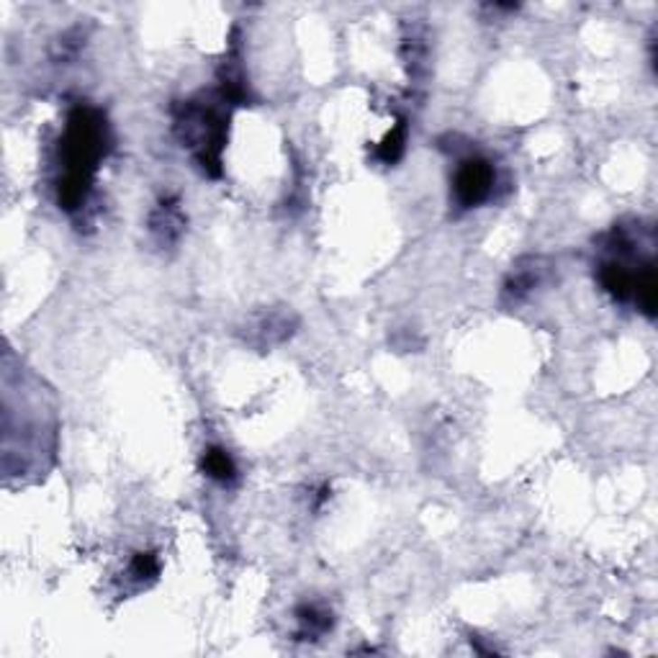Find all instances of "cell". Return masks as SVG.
Segmentation results:
<instances>
[{
  "mask_svg": "<svg viewBox=\"0 0 658 658\" xmlns=\"http://www.w3.org/2000/svg\"><path fill=\"white\" fill-rule=\"evenodd\" d=\"M111 147L108 121L93 106H75L70 111L65 132L60 139V165L62 175L57 181V203L68 214L80 211L90 196L93 178Z\"/></svg>",
  "mask_w": 658,
  "mask_h": 658,
  "instance_id": "obj_1",
  "label": "cell"
},
{
  "mask_svg": "<svg viewBox=\"0 0 658 658\" xmlns=\"http://www.w3.org/2000/svg\"><path fill=\"white\" fill-rule=\"evenodd\" d=\"M175 132L188 147L206 175L221 172V150L227 144V114L219 106L203 101H186L175 108Z\"/></svg>",
  "mask_w": 658,
  "mask_h": 658,
  "instance_id": "obj_2",
  "label": "cell"
},
{
  "mask_svg": "<svg viewBox=\"0 0 658 658\" xmlns=\"http://www.w3.org/2000/svg\"><path fill=\"white\" fill-rule=\"evenodd\" d=\"M496 183V170L487 157L471 154L458 162L453 172V201L460 209H476L484 201H489Z\"/></svg>",
  "mask_w": 658,
  "mask_h": 658,
  "instance_id": "obj_3",
  "label": "cell"
},
{
  "mask_svg": "<svg viewBox=\"0 0 658 658\" xmlns=\"http://www.w3.org/2000/svg\"><path fill=\"white\" fill-rule=\"evenodd\" d=\"M150 227H153V235L157 236L160 245H172L183 232V227H186V217L181 211L178 199L170 196V199H162L157 203L153 219H150Z\"/></svg>",
  "mask_w": 658,
  "mask_h": 658,
  "instance_id": "obj_4",
  "label": "cell"
},
{
  "mask_svg": "<svg viewBox=\"0 0 658 658\" xmlns=\"http://www.w3.org/2000/svg\"><path fill=\"white\" fill-rule=\"evenodd\" d=\"M296 617H299V638L301 641H317L320 635H324L329 627H332V612L329 609L320 607V605H304V607L296 609Z\"/></svg>",
  "mask_w": 658,
  "mask_h": 658,
  "instance_id": "obj_5",
  "label": "cell"
},
{
  "mask_svg": "<svg viewBox=\"0 0 658 658\" xmlns=\"http://www.w3.org/2000/svg\"><path fill=\"white\" fill-rule=\"evenodd\" d=\"M201 468L209 478L219 481L224 487H227V484H235L236 481V463L224 448H209V450L203 453Z\"/></svg>",
  "mask_w": 658,
  "mask_h": 658,
  "instance_id": "obj_6",
  "label": "cell"
},
{
  "mask_svg": "<svg viewBox=\"0 0 658 658\" xmlns=\"http://www.w3.org/2000/svg\"><path fill=\"white\" fill-rule=\"evenodd\" d=\"M404 144H406V121L402 118V121L394 126V132H388L386 139L378 144L375 160H381L384 165H394V162L404 154Z\"/></svg>",
  "mask_w": 658,
  "mask_h": 658,
  "instance_id": "obj_7",
  "label": "cell"
},
{
  "mask_svg": "<svg viewBox=\"0 0 658 658\" xmlns=\"http://www.w3.org/2000/svg\"><path fill=\"white\" fill-rule=\"evenodd\" d=\"M538 283H541V268H535V265H533V268H517V271L509 275L505 293L506 296H512L514 301H520V299L527 296Z\"/></svg>",
  "mask_w": 658,
  "mask_h": 658,
  "instance_id": "obj_8",
  "label": "cell"
},
{
  "mask_svg": "<svg viewBox=\"0 0 658 658\" xmlns=\"http://www.w3.org/2000/svg\"><path fill=\"white\" fill-rule=\"evenodd\" d=\"M129 574L134 581L139 584H144V581H154L157 576H160V558L154 556V553H136L132 558V563H129Z\"/></svg>",
  "mask_w": 658,
  "mask_h": 658,
  "instance_id": "obj_9",
  "label": "cell"
}]
</instances>
